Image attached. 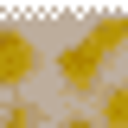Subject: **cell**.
I'll return each instance as SVG.
<instances>
[{
  "mask_svg": "<svg viewBox=\"0 0 128 128\" xmlns=\"http://www.w3.org/2000/svg\"><path fill=\"white\" fill-rule=\"evenodd\" d=\"M96 128H128V83L102 90V122H96Z\"/></svg>",
  "mask_w": 128,
  "mask_h": 128,
  "instance_id": "obj_3",
  "label": "cell"
},
{
  "mask_svg": "<svg viewBox=\"0 0 128 128\" xmlns=\"http://www.w3.org/2000/svg\"><path fill=\"white\" fill-rule=\"evenodd\" d=\"M122 45H128V13L96 19V26L77 38V45H64V51H58V77H64V90H77V96L102 90V64H109Z\"/></svg>",
  "mask_w": 128,
  "mask_h": 128,
  "instance_id": "obj_1",
  "label": "cell"
},
{
  "mask_svg": "<svg viewBox=\"0 0 128 128\" xmlns=\"http://www.w3.org/2000/svg\"><path fill=\"white\" fill-rule=\"evenodd\" d=\"M38 102H6V109H0V128H38Z\"/></svg>",
  "mask_w": 128,
  "mask_h": 128,
  "instance_id": "obj_4",
  "label": "cell"
},
{
  "mask_svg": "<svg viewBox=\"0 0 128 128\" xmlns=\"http://www.w3.org/2000/svg\"><path fill=\"white\" fill-rule=\"evenodd\" d=\"M38 70V45H32L19 26H0V90H13Z\"/></svg>",
  "mask_w": 128,
  "mask_h": 128,
  "instance_id": "obj_2",
  "label": "cell"
},
{
  "mask_svg": "<svg viewBox=\"0 0 128 128\" xmlns=\"http://www.w3.org/2000/svg\"><path fill=\"white\" fill-rule=\"evenodd\" d=\"M64 128H96V122H64Z\"/></svg>",
  "mask_w": 128,
  "mask_h": 128,
  "instance_id": "obj_5",
  "label": "cell"
}]
</instances>
